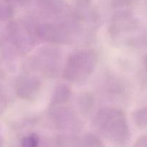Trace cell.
<instances>
[{"label": "cell", "mask_w": 147, "mask_h": 147, "mask_svg": "<svg viewBox=\"0 0 147 147\" xmlns=\"http://www.w3.org/2000/svg\"><path fill=\"white\" fill-rule=\"evenodd\" d=\"M134 147H146V136L141 137L137 142L135 143Z\"/></svg>", "instance_id": "obj_8"}, {"label": "cell", "mask_w": 147, "mask_h": 147, "mask_svg": "<svg viewBox=\"0 0 147 147\" xmlns=\"http://www.w3.org/2000/svg\"><path fill=\"white\" fill-rule=\"evenodd\" d=\"M81 97V99L80 100V104H82L81 109H83L84 112L88 111L93 106V96H90V94H89V93H85Z\"/></svg>", "instance_id": "obj_7"}, {"label": "cell", "mask_w": 147, "mask_h": 147, "mask_svg": "<svg viewBox=\"0 0 147 147\" xmlns=\"http://www.w3.org/2000/svg\"><path fill=\"white\" fill-rule=\"evenodd\" d=\"M133 120L134 123L140 128L146 127V109L143 108L135 111L133 113Z\"/></svg>", "instance_id": "obj_5"}, {"label": "cell", "mask_w": 147, "mask_h": 147, "mask_svg": "<svg viewBox=\"0 0 147 147\" xmlns=\"http://www.w3.org/2000/svg\"><path fill=\"white\" fill-rule=\"evenodd\" d=\"M96 64V55L90 50H83L72 54L68 58L63 76L69 81L79 83L90 76Z\"/></svg>", "instance_id": "obj_2"}, {"label": "cell", "mask_w": 147, "mask_h": 147, "mask_svg": "<svg viewBox=\"0 0 147 147\" xmlns=\"http://www.w3.org/2000/svg\"><path fill=\"white\" fill-rule=\"evenodd\" d=\"M80 1H81L82 2H83V3H87L88 1H89V0H80Z\"/></svg>", "instance_id": "obj_10"}, {"label": "cell", "mask_w": 147, "mask_h": 147, "mask_svg": "<svg viewBox=\"0 0 147 147\" xmlns=\"http://www.w3.org/2000/svg\"><path fill=\"white\" fill-rule=\"evenodd\" d=\"M70 88L65 85H60L57 88L53 97V103L55 104H62L67 102L70 97Z\"/></svg>", "instance_id": "obj_4"}, {"label": "cell", "mask_w": 147, "mask_h": 147, "mask_svg": "<svg viewBox=\"0 0 147 147\" xmlns=\"http://www.w3.org/2000/svg\"><path fill=\"white\" fill-rule=\"evenodd\" d=\"M40 83L35 76H24L20 79L17 84V92L20 97L32 99L40 90Z\"/></svg>", "instance_id": "obj_3"}, {"label": "cell", "mask_w": 147, "mask_h": 147, "mask_svg": "<svg viewBox=\"0 0 147 147\" xmlns=\"http://www.w3.org/2000/svg\"><path fill=\"white\" fill-rule=\"evenodd\" d=\"M99 130L112 142L123 143L129 135L124 114L116 109L100 110L96 119Z\"/></svg>", "instance_id": "obj_1"}, {"label": "cell", "mask_w": 147, "mask_h": 147, "mask_svg": "<svg viewBox=\"0 0 147 147\" xmlns=\"http://www.w3.org/2000/svg\"><path fill=\"white\" fill-rule=\"evenodd\" d=\"M6 1H13V2H17V3H20V4H22V3L27 2L29 0H6Z\"/></svg>", "instance_id": "obj_9"}, {"label": "cell", "mask_w": 147, "mask_h": 147, "mask_svg": "<svg viewBox=\"0 0 147 147\" xmlns=\"http://www.w3.org/2000/svg\"><path fill=\"white\" fill-rule=\"evenodd\" d=\"M40 143L39 136L35 133L31 134L22 141V147H37Z\"/></svg>", "instance_id": "obj_6"}]
</instances>
